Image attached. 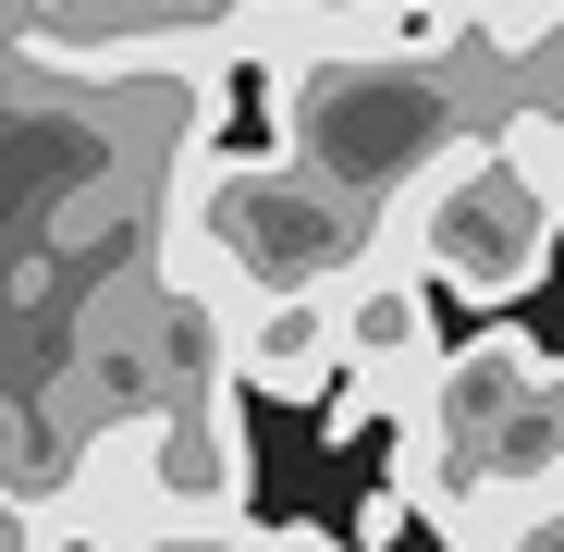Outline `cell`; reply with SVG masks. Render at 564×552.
I'll use <instances>...</instances> for the list:
<instances>
[{"label":"cell","instance_id":"obj_1","mask_svg":"<svg viewBox=\"0 0 564 552\" xmlns=\"http://www.w3.org/2000/svg\"><path fill=\"white\" fill-rule=\"evenodd\" d=\"M552 234H564V197H552L491 123H454L417 172H393L381 197H368V258L417 270V283H442V295H466V307L540 295Z\"/></svg>","mask_w":564,"mask_h":552},{"label":"cell","instance_id":"obj_2","mask_svg":"<svg viewBox=\"0 0 564 552\" xmlns=\"http://www.w3.org/2000/svg\"><path fill=\"white\" fill-rule=\"evenodd\" d=\"M221 368L234 393H282V405H319L344 381V344H332V283H258L221 307Z\"/></svg>","mask_w":564,"mask_h":552},{"label":"cell","instance_id":"obj_3","mask_svg":"<svg viewBox=\"0 0 564 552\" xmlns=\"http://www.w3.org/2000/svg\"><path fill=\"white\" fill-rule=\"evenodd\" d=\"M160 393H135V405H111V418H86L74 442H62V491L50 504H74V516H99V528H148L160 516Z\"/></svg>","mask_w":564,"mask_h":552},{"label":"cell","instance_id":"obj_4","mask_svg":"<svg viewBox=\"0 0 564 552\" xmlns=\"http://www.w3.org/2000/svg\"><path fill=\"white\" fill-rule=\"evenodd\" d=\"M332 344H344V368H430L442 356L430 283L393 270V258H356L344 283H332Z\"/></svg>","mask_w":564,"mask_h":552},{"label":"cell","instance_id":"obj_5","mask_svg":"<svg viewBox=\"0 0 564 552\" xmlns=\"http://www.w3.org/2000/svg\"><path fill=\"white\" fill-rule=\"evenodd\" d=\"M479 13V50H503V62H552L564 50V0H466Z\"/></svg>","mask_w":564,"mask_h":552},{"label":"cell","instance_id":"obj_6","mask_svg":"<svg viewBox=\"0 0 564 552\" xmlns=\"http://www.w3.org/2000/svg\"><path fill=\"white\" fill-rule=\"evenodd\" d=\"M62 491V442H37L25 405H0V504H50Z\"/></svg>","mask_w":564,"mask_h":552},{"label":"cell","instance_id":"obj_7","mask_svg":"<svg viewBox=\"0 0 564 552\" xmlns=\"http://www.w3.org/2000/svg\"><path fill=\"white\" fill-rule=\"evenodd\" d=\"M270 528H246V516H148L135 528V552H258Z\"/></svg>","mask_w":564,"mask_h":552},{"label":"cell","instance_id":"obj_8","mask_svg":"<svg viewBox=\"0 0 564 552\" xmlns=\"http://www.w3.org/2000/svg\"><path fill=\"white\" fill-rule=\"evenodd\" d=\"M25 552H135L123 528H99V516H74V504H37V540Z\"/></svg>","mask_w":564,"mask_h":552},{"label":"cell","instance_id":"obj_9","mask_svg":"<svg viewBox=\"0 0 564 552\" xmlns=\"http://www.w3.org/2000/svg\"><path fill=\"white\" fill-rule=\"evenodd\" d=\"M258 552H356V540H332V528H270Z\"/></svg>","mask_w":564,"mask_h":552}]
</instances>
